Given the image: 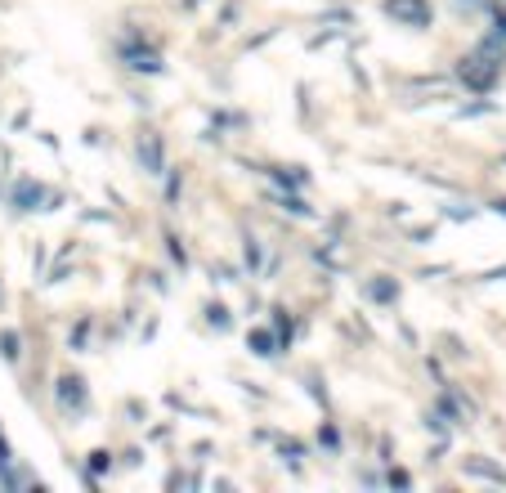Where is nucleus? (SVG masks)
Returning <instances> with one entry per match:
<instances>
[{"label": "nucleus", "instance_id": "obj_1", "mask_svg": "<svg viewBox=\"0 0 506 493\" xmlns=\"http://www.w3.org/2000/svg\"><path fill=\"white\" fill-rule=\"evenodd\" d=\"M386 14L394 23H408V27H426L430 23V5L426 0H386Z\"/></svg>", "mask_w": 506, "mask_h": 493}, {"label": "nucleus", "instance_id": "obj_2", "mask_svg": "<svg viewBox=\"0 0 506 493\" xmlns=\"http://www.w3.org/2000/svg\"><path fill=\"white\" fill-rule=\"evenodd\" d=\"M462 77H466V85H471V90H488L493 77H498V63H493L488 54H479V58H471V63L462 68Z\"/></svg>", "mask_w": 506, "mask_h": 493}, {"label": "nucleus", "instance_id": "obj_3", "mask_svg": "<svg viewBox=\"0 0 506 493\" xmlns=\"http://www.w3.org/2000/svg\"><path fill=\"white\" fill-rule=\"evenodd\" d=\"M251 345H255L260 354H269V345H274V341H269V332H255V337H251Z\"/></svg>", "mask_w": 506, "mask_h": 493}]
</instances>
